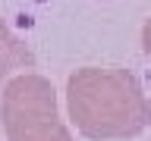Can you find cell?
<instances>
[{
    "label": "cell",
    "mask_w": 151,
    "mask_h": 141,
    "mask_svg": "<svg viewBox=\"0 0 151 141\" xmlns=\"http://www.w3.org/2000/svg\"><path fill=\"white\" fill-rule=\"evenodd\" d=\"M142 50H145V56L151 60V19L142 25Z\"/></svg>",
    "instance_id": "277c9868"
},
{
    "label": "cell",
    "mask_w": 151,
    "mask_h": 141,
    "mask_svg": "<svg viewBox=\"0 0 151 141\" xmlns=\"http://www.w3.org/2000/svg\"><path fill=\"white\" fill-rule=\"evenodd\" d=\"M32 66H35V53H32V50L13 35V28L0 19V85L6 82L16 69H32Z\"/></svg>",
    "instance_id": "3957f363"
},
{
    "label": "cell",
    "mask_w": 151,
    "mask_h": 141,
    "mask_svg": "<svg viewBox=\"0 0 151 141\" xmlns=\"http://www.w3.org/2000/svg\"><path fill=\"white\" fill-rule=\"evenodd\" d=\"M66 113L91 141L135 138L151 125V100L120 66H82L66 78Z\"/></svg>",
    "instance_id": "6da1fadb"
},
{
    "label": "cell",
    "mask_w": 151,
    "mask_h": 141,
    "mask_svg": "<svg viewBox=\"0 0 151 141\" xmlns=\"http://www.w3.org/2000/svg\"><path fill=\"white\" fill-rule=\"evenodd\" d=\"M0 125L6 141H73L54 85L38 72L6 78L0 91Z\"/></svg>",
    "instance_id": "7a4b0ae2"
}]
</instances>
